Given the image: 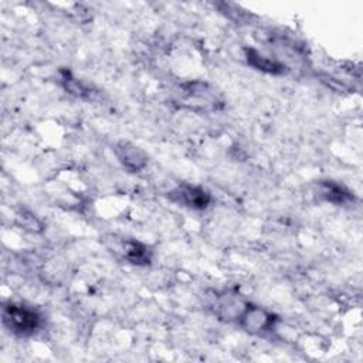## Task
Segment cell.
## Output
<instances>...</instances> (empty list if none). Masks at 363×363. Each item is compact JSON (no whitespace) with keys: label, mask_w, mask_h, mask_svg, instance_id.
<instances>
[{"label":"cell","mask_w":363,"mask_h":363,"mask_svg":"<svg viewBox=\"0 0 363 363\" xmlns=\"http://www.w3.org/2000/svg\"><path fill=\"white\" fill-rule=\"evenodd\" d=\"M2 319L3 325L17 337H30L43 324V317L39 311L16 302H9L3 306Z\"/></svg>","instance_id":"cell-1"},{"label":"cell","mask_w":363,"mask_h":363,"mask_svg":"<svg viewBox=\"0 0 363 363\" xmlns=\"http://www.w3.org/2000/svg\"><path fill=\"white\" fill-rule=\"evenodd\" d=\"M275 322L277 317L272 313L253 304H247L239 318L240 326L251 335H259L272 329Z\"/></svg>","instance_id":"cell-2"},{"label":"cell","mask_w":363,"mask_h":363,"mask_svg":"<svg viewBox=\"0 0 363 363\" xmlns=\"http://www.w3.org/2000/svg\"><path fill=\"white\" fill-rule=\"evenodd\" d=\"M171 199L186 207L203 210L210 206L212 194L205 187L183 183L171 192Z\"/></svg>","instance_id":"cell-3"},{"label":"cell","mask_w":363,"mask_h":363,"mask_svg":"<svg viewBox=\"0 0 363 363\" xmlns=\"http://www.w3.org/2000/svg\"><path fill=\"white\" fill-rule=\"evenodd\" d=\"M115 155L125 169L132 174L141 172L148 165L147 152L127 141H122L115 147Z\"/></svg>","instance_id":"cell-4"},{"label":"cell","mask_w":363,"mask_h":363,"mask_svg":"<svg viewBox=\"0 0 363 363\" xmlns=\"http://www.w3.org/2000/svg\"><path fill=\"white\" fill-rule=\"evenodd\" d=\"M247 302L241 301L234 295H223L216 302V313L221 319L226 321H239L241 313L244 311Z\"/></svg>","instance_id":"cell-5"},{"label":"cell","mask_w":363,"mask_h":363,"mask_svg":"<svg viewBox=\"0 0 363 363\" xmlns=\"http://www.w3.org/2000/svg\"><path fill=\"white\" fill-rule=\"evenodd\" d=\"M245 59L251 67H254L259 71L267 73V74H284L286 73V66L278 63L277 60L268 59L266 55L260 54L254 48H245Z\"/></svg>","instance_id":"cell-6"},{"label":"cell","mask_w":363,"mask_h":363,"mask_svg":"<svg viewBox=\"0 0 363 363\" xmlns=\"http://www.w3.org/2000/svg\"><path fill=\"white\" fill-rule=\"evenodd\" d=\"M318 194L324 201L335 203V205H345L353 199L348 189H345L342 185L337 182H332V180L321 182L318 185Z\"/></svg>","instance_id":"cell-7"},{"label":"cell","mask_w":363,"mask_h":363,"mask_svg":"<svg viewBox=\"0 0 363 363\" xmlns=\"http://www.w3.org/2000/svg\"><path fill=\"white\" fill-rule=\"evenodd\" d=\"M122 253L125 260L135 266H147L151 263V251L141 241L127 240L122 244Z\"/></svg>","instance_id":"cell-8"},{"label":"cell","mask_w":363,"mask_h":363,"mask_svg":"<svg viewBox=\"0 0 363 363\" xmlns=\"http://www.w3.org/2000/svg\"><path fill=\"white\" fill-rule=\"evenodd\" d=\"M17 221L21 229L30 232V233H41L43 232V223L33 214L32 212L21 210L17 213Z\"/></svg>","instance_id":"cell-9"},{"label":"cell","mask_w":363,"mask_h":363,"mask_svg":"<svg viewBox=\"0 0 363 363\" xmlns=\"http://www.w3.org/2000/svg\"><path fill=\"white\" fill-rule=\"evenodd\" d=\"M63 81H64V87L67 90V93H71V94H74L77 97H81V98H84L87 94H90L89 89L84 87L82 82H80L78 80L73 78L70 74H66Z\"/></svg>","instance_id":"cell-10"}]
</instances>
